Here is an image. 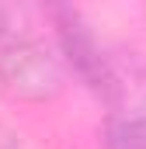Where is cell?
Here are the masks:
<instances>
[{
  "label": "cell",
  "mask_w": 146,
  "mask_h": 149,
  "mask_svg": "<svg viewBox=\"0 0 146 149\" xmlns=\"http://www.w3.org/2000/svg\"><path fill=\"white\" fill-rule=\"evenodd\" d=\"M52 28H56V38H59V49L70 63V70L80 76V83L105 104H115L122 87H118V76L111 70V63L105 59L101 45L94 31L87 28V21L80 17V10L73 7V0H42Z\"/></svg>",
  "instance_id": "6da1fadb"
},
{
  "label": "cell",
  "mask_w": 146,
  "mask_h": 149,
  "mask_svg": "<svg viewBox=\"0 0 146 149\" xmlns=\"http://www.w3.org/2000/svg\"><path fill=\"white\" fill-rule=\"evenodd\" d=\"M7 35V10H4V7H0V38Z\"/></svg>",
  "instance_id": "5b68a950"
},
{
  "label": "cell",
  "mask_w": 146,
  "mask_h": 149,
  "mask_svg": "<svg viewBox=\"0 0 146 149\" xmlns=\"http://www.w3.org/2000/svg\"><path fill=\"white\" fill-rule=\"evenodd\" d=\"M0 149H21V139H18L7 125H0Z\"/></svg>",
  "instance_id": "277c9868"
},
{
  "label": "cell",
  "mask_w": 146,
  "mask_h": 149,
  "mask_svg": "<svg viewBox=\"0 0 146 149\" xmlns=\"http://www.w3.org/2000/svg\"><path fill=\"white\" fill-rule=\"evenodd\" d=\"M105 149H146V118L143 114H111L101 128Z\"/></svg>",
  "instance_id": "3957f363"
},
{
  "label": "cell",
  "mask_w": 146,
  "mask_h": 149,
  "mask_svg": "<svg viewBox=\"0 0 146 149\" xmlns=\"http://www.w3.org/2000/svg\"><path fill=\"white\" fill-rule=\"evenodd\" d=\"M0 90L18 104H45L63 94V66L35 38L0 49Z\"/></svg>",
  "instance_id": "7a4b0ae2"
}]
</instances>
